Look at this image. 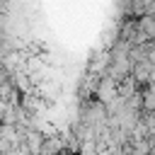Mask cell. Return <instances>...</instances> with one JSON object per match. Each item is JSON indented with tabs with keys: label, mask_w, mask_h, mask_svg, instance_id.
Returning <instances> with one entry per match:
<instances>
[{
	"label": "cell",
	"mask_w": 155,
	"mask_h": 155,
	"mask_svg": "<svg viewBox=\"0 0 155 155\" xmlns=\"http://www.w3.org/2000/svg\"><path fill=\"white\" fill-rule=\"evenodd\" d=\"M44 140H46L44 131H39V128H29V131H27V138H24V150H27L29 155H39L41 148H44Z\"/></svg>",
	"instance_id": "obj_2"
},
{
	"label": "cell",
	"mask_w": 155,
	"mask_h": 155,
	"mask_svg": "<svg viewBox=\"0 0 155 155\" xmlns=\"http://www.w3.org/2000/svg\"><path fill=\"white\" fill-rule=\"evenodd\" d=\"M138 22H140V29L145 31V36L150 41H155V15H143Z\"/></svg>",
	"instance_id": "obj_7"
},
{
	"label": "cell",
	"mask_w": 155,
	"mask_h": 155,
	"mask_svg": "<svg viewBox=\"0 0 155 155\" xmlns=\"http://www.w3.org/2000/svg\"><path fill=\"white\" fill-rule=\"evenodd\" d=\"M138 90H140V85H138V82H136L131 75H128V78H124V80L119 82V97H121V99H128V97H133Z\"/></svg>",
	"instance_id": "obj_5"
},
{
	"label": "cell",
	"mask_w": 155,
	"mask_h": 155,
	"mask_svg": "<svg viewBox=\"0 0 155 155\" xmlns=\"http://www.w3.org/2000/svg\"><path fill=\"white\" fill-rule=\"evenodd\" d=\"M150 155H155V148H153V153H150Z\"/></svg>",
	"instance_id": "obj_8"
},
{
	"label": "cell",
	"mask_w": 155,
	"mask_h": 155,
	"mask_svg": "<svg viewBox=\"0 0 155 155\" xmlns=\"http://www.w3.org/2000/svg\"><path fill=\"white\" fill-rule=\"evenodd\" d=\"M143 111H155V82L143 87Z\"/></svg>",
	"instance_id": "obj_6"
},
{
	"label": "cell",
	"mask_w": 155,
	"mask_h": 155,
	"mask_svg": "<svg viewBox=\"0 0 155 155\" xmlns=\"http://www.w3.org/2000/svg\"><path fill=\"white\" fill-rule=\"evenodd\" d=\"M39 155H68V153H65V143H63V138H58V136H46L44 148H41Z\"/></svg>",
	"instance_id": "obj_4"
},
{
	"label": "cell",
	"mask_w": 155,
	"mask_h": 155,
	"mask_svg": "<svg viewBox=\"0 0 155 155\" xmlns=\"http://www.w3.org/2000/svg\"><path fill=\"white\" fill-rule=\"evenodd\" d=\"M34 92L39 94V97H44L46 102H53L56 97H58V92H61V82L58 80H44V82H39L36 87H34Z\"/></svg>",
	"instance_id": "obj_3"
},
{
	"label": "cell",
	"mask_w": 155,
	"mask_h": 155,
	"mask_svg": "<svg viewBox=\"0 0 155 155\" xmlns=\"http://www.w3.org/2000/svg\"><path fill=\"white\" fill-rule=\"evenodd\" d=\"M131 78L138 82V85H150L155 82V63L153 61H143V63H136L133 70H131Z\"/></svg>",
	"instance_id": "obj_1"
}]
</instances>
